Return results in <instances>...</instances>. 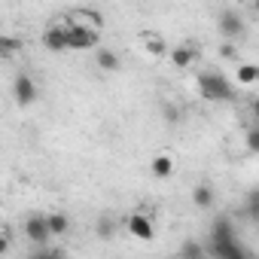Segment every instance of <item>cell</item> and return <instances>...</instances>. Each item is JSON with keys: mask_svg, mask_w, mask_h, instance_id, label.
<instances>
[{"mask_svg": "<svg viewBox=\"0 0 259 259\" xmlns=\"http://www.w3.org/2000/svg\"><path fill=\"white\" fill-rule=\"evenodd\" d=\"M198 89L207 101H232L235 98V89L229 85V79L223 73H213V70L198 73Z\"/></svg>", "mask_w": 259, "mask_h": 259, "instance_id": "6da1fadb", "label": "cell"}, {"mask_svg": "<svg viewBox=\"0 0 259 259\" xmlns=\"http://www.w3.org/2000/svg\"><path fill=\"white\" fill-rule=\"evenodd\" d=\"M125 229H128V235L138 238V241H153V238H156V226H153V220H150L147 213H132V217H125Z\"/></svg>", "mask_w": 259, "mask_h": 259, "instance_id": "7a4b0ae2", "label": "cell"}, {"mask_svg": "<svg viewBox=\"0 0 259 259\" xmlns=\"http://www.w3.org/2000/svg\"><path fill=\"white\" fill-rule=\"evenodd\" d=\"M25 238H28V241H34V244H46V241L52 238L46 213H31V217L25 220Z\"/></svg>", "mask_w": 259, "mask_h": 259, "instance_id": "3957f363", "label": "cell"}, {"mask_svg": "<svg viewBox=\"0 0 259 259\" xmlns=\"http://www.w3.org/2000/svg\"><path fill=\"white\" fill-rule=\"evenodd\" d=\"M98 43V31L85 28V25H67V46L70 49H92Z\"/></svg>", "mask_w": 259, "mask_h": 259, "instance_id": "277c9868", "label": "cell"}, {"mask_svg": "<svg viewBox=\"0 0 259 259\" xmlns=\"http://www.w3.org/2000/svg\"><path fill=\"white\" fill-rule=\"evenodd\" d=\"M217 25H220V34L229 37V40H235V37L244 34V19H241L238 10H223L220 19H217Z\"/></svg>", "mask_w": 259, "mask_h": 259, "instance_id": "5b68a950", "label": "cell"}, {"mask_svg": "<svg viewBox=\"0 0 259 259\" xmlns=\"http://www.w3.org/2000/svg\"><path fill=\"white\" fill-rule=\"evenodd\" d=\"M13 95H16V101H19L22 107H28V104L37 101V85H34V79H31L25 70L13 79Z\"/></svg>", "mask_w": 259, "mask_h": 259, "instance_id": "8992f818", "label": "cell"}, {"mask_svg": "<svg viewBox=\"0 0 259 259\" xmlns=\"http://www.w3.org/2000/svg\"><path fill=\"white\" fill-rule=\"evenodd\" d=\"M238 235H235V226L229 217H217L213 226H210V244H235Z\"/></svg>", "mask_w": 259, "mask_h": 259, "instance_id": "52a82bcc", "label": "cell"}, {"mask_svg": "<svg viewBox=\"0 0 259 259\" xmlns=\"http://www.w3.org/2000/svg\"><path fill=\"white\" fill-rule=\"evenodd\" d=\"M43 46H46L49 52H64V49H70V46H67V28H61V25L46 28V31H43Z\"/></svg>", "mask_w": 259, "mask_h": 259, "instance_id": "ba28073f", "label": "cell"}, {"mask_svg": "<svg viewBox=\"0 0 259 259\" xmlns=\"http://www.w3.org/2000/svg\"><path fill=\"white\" fill-rule=\"evenodd\" d=\"M195 58H198V46H192V43H183V46L171 49V64L174 67H189Z\"/></svg>", "mask_w": 259, "mask_h": 259, "instance_id": "9c48e42d", "label": "cell"}, {"mask_svg": "<svg viewBox=\"0 0 259 259\" xmlns=\"http://www.w3.org/2000/svg\"><path fill=\"white\" fill-rule=\"evenodd\" d=\"M150 171H153L156 180H168V177L174 174V162H171V156H156V159L150 162Z\"/></svg>", "mask_w": 259, "mask_h": 259, "instance_id": "30bf717a", "label": "cell"}, {"mask_svg": "<svg viewBox=\"0 0 259 259\" xmlns=\"http://www.w3.org/2000/svg\"><path fill=\"white\" fill-rule=\"evenodd\" d=\"M213 256H220V259H247V253L238 241L235 244H213Z\"/></svg>", "mask_w": 259, "mask_h": 259, "instance_id": "8fae6325", "label": "cell"}, {"mask_svg": "<svg viewBox=\"0 0 259 259\" xmlns=\"http://www.w3.org/2000/svg\"><path fill=\"white\" fill-rule=\"evenodd\" d=\"M192 201H195V207L207 210V207L213 204V189H210L207 183H198V186L192 189Z\"/></svg>", "mask_w": 259, "mask_h": 259, "instance_id": "7c38bea8", "label": "cell"}, {"mask_svg": "<svg viewBox=\"0 0 259 259\" xmlns=\"http://www.w3.org/2000/svg\"><path fill=\"white\" fill-rule=\"evenodd\" d=\"M46 220H49V232H52V235H64V232L70 229V217H67V213H61V210L46 213Z\"/></svg>", "mask_w": 259, "mask_h": 259, "instance_id": "4fadbf2b", "label": "cell"}, {"mask_svg": "<svg viewBox=\"0 0 259 259\" xmlns=\"http://www.w3.org/2000/svg\"><path fill=\"white\" fill-rule=\"evenodd\" d=\"M244 213L259 226V189H250V192L244 195Z\"/></svg>", "mask_w": 259, "mask_h": 259, "instance_id": "5bb4252c", "label": "cell"}, {"mask_svg": "<svg viewBox=\"0 0 259 259\" xmlns=\"http://www.w3.org/2000/svg\"><path fill=\"white\" fill-rule=\"evenodd\" d=\"M238 82H241V85L259 82V64H241V67H238Z\"/></svg>", "mask_w": 259, "mask_h": 259, "instance_id": "9a60e30c", "label": "cell"}, {"mask_svg": "<svg viewBox=\"0 0 259 259\" xmlns=\"http://www.w3.org/2000/svg\"><path fill=\"white\" fill-rule=\"evenodd\" d=\"M95 61H98L101 70H116V67H119V58H116V52H110V49H98Z\"/></svg>", "mask_w": 259, "mask_h": 259, "instance_id": "2e32d148", "label": "cell"}, {"mask_svg": "<svg viewBox=\"0 0 259 259\" xmlns=\"http://www.w3.org/2000/svg\"><path fill=\"white\" fill-rule=\"evenodd\" d=\"M144 43H147V49H150V55H165V40L159 37V34H144Z\"/></svg>", "mask_w": 259, "mask_h": 259, "instance_id": "e0dca14e", "label": "cell"}, {"mask_svg": "<svg viewBox=\"0 0 259 259\" xmlns=\"http://www.w3.org/2000/svg\"><path fill=\"white\" fill-rule=\"evenodd\" d=\"M16 49H19V40H16V37H10V34L0 37V55H4V58L16 55Z\"/></svg>", "mask_w": 259, "mask_h": 259, "instance_id": "ac0fdd59", "label": "cell"}, {"mask_svg": "<svg viewBox=\"0 0 259 259\" xmlns=\"http://www.w3.org/2000/svg\"><path fill=\"white\" fill-rule=\"evenodd\" d=\"M180 256H183V259H204V253H201V244H195V241H186Z\"/></svg>", "mask_w": 259, "mask_h": 259, "instance_id": "d6986e66", "label": "cell"}, {"mask_svg": "<svg viewBox=\"0 0 259 259\" xmlns=\"http://www.w3.org/2000/svg\"><path fill=\"white\" fill-rule=\"evenodd\" d=\"M98 235H101V238H110V235H113V220H110V217L98 220Z\"/></svg>", "mask_w": 259, "mask_h": 259, "instance_id": "ffe728a7", "label": "cell"}, {"mask_svg": "<svg viewBox=\"0 0 259 259\" xmlns=\"http://www.w3.org/2000/svg\"><path fill=\"white\" fill-rule=\"evenodd\" d=\"M247 147L253 153H259V128H250V132H247Z\"/></svg>", "mask_w": 259, "mask_h": 259, "instance_id": "44dd1931", "label": "cell"}, {"mask_svg": "<svg viewBox=\"0 0 259 259\" xmlns=\"http://www.w3.org/2000/svg\"><path fill=\"white\" fill-rule=\"evenodd\" d=\"M31 259H61V253H55V250H40V253H34Z\"/></svg>", "mask_w": 259, "mask_h": 259, "instance_id": "7402d4cb", "label": "cell"}, {"mask_svg": "<svg viewBox=\"0 0 259 259\" xmlns=\"http://www.w3.org/2000/svg\"><path fill=\"white\" fill-rule=\"evenodd\" d=\"M220 55H223V58H235V46H232V43H223V46H220Z\"/></svg>", "mask_w": 259, "mask_h": 259, "instance_id": "603a6c76", "label": "cell"}, {"mask_svg": "<svg viewBox=\"0 0 259 259\" xmlns=\"http://www.w3.org/2000/svg\"><path fill=\"white\" fill-rule=\"evenodd\" d=\"M165 119H168V122H177V119H180V113H177L174 107H168V104H165Z\"/></svg>", "mask_w": 259, "mask_h": 259, "instance_id": "cb8c5ba5", "label": "cell"}, {"mask_svg": "<svg viewBox=\"0 0 259 259\" xmlns=\"http://www.w3.org/2000/svg\"><path fill=\"white\" fill-rule=\"evenodd\" d=\"M253 116H256V119H259V98H256V101H253Z\"/></svg>", "mask_w": 259, "mask_h": 259, "instance_id": "d4e9b609", "label": "cell"}, {"mask_svg": "<svg viewBox=\"0 0 259 259\" xmlns=\"http://www.w3.org/2000/svg\"><path fill=\"white\" fill-rule=\"evenodd\" d=\"M253 10H256V13H259V4H253Z\"/></svg>", "mask_w": 259, "mask_h": 259, "instance_id": "484cf974", "label": "cell"}, {"mask_svg": "<svg viewBox=\"0 0 259 259\" xmlns=\"http://www.w3.org/2000/svg\"><path fill=\"white\" fill-rule=\"evenodd\" d=\"M207 259H220V256H207Z\"/></svg>", "mask_w": 259, "mask_h": 259, "instance_id": "4316f807", "label": "cell"}, {"mask_svg": "<svg viewBox=\"0 0 259 259\" xmlns=\"http://www.w3.org/2000/svg\"><path fill=\"white\" fill-rule=\"evenodd\" d=\"M177 259H183V256H177Z\"/></svg>", "mask_w": 259, "mask_h": 259, "instance_id": "83f0119b", "label": "cell"}]
</instances>
